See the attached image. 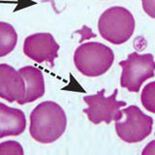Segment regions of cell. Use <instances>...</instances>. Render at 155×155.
Masks as SVG:
<instances>
[{"label": "cell", "mask_w": 155, "mask_h": 155, "mask_svg": "<svg viewBox=\"0 0 155 155\" xmlns=\"http://www.w3.org/2000/svg\"><path fill=\"white\" fill-rule=\"evenodd\" d=\"M66 126L67 117L64 110L55 102L45 101L32 110L29 133L38 143H51L64 134Z\"/></svg>", "instance_id": "6da1fadb"}, {"label": "cell", "mask_w": 155, "mask_h": 155, "mask_svg": "<svg viewBox=\"0 0 155 155\" xmlns=\"http://www.w3.org/2000/svg\"><path fill=\"white\" fill-rule=\"evenodd\" d=\"M114 60V51L98 42H88L77 48L74 63L80 73L86 77H99L109 71Z\"/></svg>", "instance_id": "7a4b0ae2"}, {"label": "cell", "mask_w": 155, "mask_h": 155, "mask_svg": "<svg viewBox=\"0 0 155 155\" xmlns=\"http://www.w3.org/2000/svg\"><path fill=\"white\" fill-rule=\"evenodd\" d=\"M101 37L114 45H121L132 37L135 30V18L126 8L115 6L109 8L98 21Z\"/></svg>", "instance_id": "3957f363"}, {"label": "cell", "mask_w": 155, "mask_h": 155, "mask_svg": "<svg viewBox=\"0 0 155 155\" xmlns=\"http://www.w3.org/2000/svg\"><path fill=\"white\" fill-rule=\"evenodd\" d=\"M119 66L122 68L120 85L130 92H139L143 82L155 74V61L151 53L132 52L127 59L119 62Z\"/></svg>", "instance_id": "277c9868"}, {"label": "cell", "mask_w": 155, "mask_h": 155, "mask_svg": "<svg viewBox=\"0 0 155 155\" xmlns=\"http://www.w3.org/2000/svg\"><path fill=\"white\" fill-rule=\"evenodd\" d=\"M105 89H102L94 95L84 97V101L88 105V108L84 109V113L93 124H100L101 122L110 124L111 121L122 119L123 111L120 109L125 107L126 103L116 100L118 90L114 89L109 97H105Z\"/></svg>", "instance_id": "5b68a950"}, {"label": "cell", "mask_w": 155, "mask_h": 155, "mask_svg": "<svg viewBox=\"0 0 155 155\" xmlns=\"http://www.w3.org/2000/svg\"><path fill=\"white\" fill-rule=\"evenodd\" d=\"M126 115L123 122L115 121L116 134L123 142L135 143L143 140L151 134L153 118L143 114L137 106H130L122 110Z\"/></svg>", "instance_id": "8992f818"}, {"label": "cell", "mask_w": 155, "mask_h": 155, "mask_svg": "<svg viewBox=\"0 0 155 155\" xmlns=\"http://www.w3.org/2000/svg\"><path fill=\"white\" fill-rule=\"evenodd\" d=\"M59 45L51 33H36L26 37L23 44V52L30 59L38 63L48 62L51 67L54 65L58 56Z\"/></svg>", "instance_id": "52a82bcc"}, {"label": "cell", "mask_w": 155, "mask_h": 155, "mask_svg": "<svg viewBox=\"0 0 155 155\" xmlns=\"http://www.w3.org/2000/svg\"><path fill=\"white\" fill-rule=\"evenodd\" d=\"M25 92L26 84L21 73L10 65L0 64V97L10 103L16 101L21 105Z\"/></svg>", "instance_id": "ba28073f"}, {"label": "cell", "mask_w": 155, "mask_h": 155, "mask_svg": "<svg viewBox=\"0 0 155 155\" xmlns=\"http://www.w3.org/2000/svg\"><path fill=\"white\" fill-rule=\"evenodd\" d=\"M25 127L26 118L22 110L0 104V138L18 136L24 132Z\"/></svg>", "instance_id": "9c48e42d"}, {"label": "cell", "mask_w": 155, "mask_h": 155, "mask_svg": "<svg viewBox=\"0 0 155 155\" xmlns=\"http://www.w3.org/2000/svg\"><path fill=\"white\" fill-rule=\"evenodd\" d=\"M26 84L25 96L21 105L32 103L45 94V81L41 70L33 66H24L18 70Z\"/></svg>", "instance_id": "30bf717a"}, {"label": "cell", "mask_w": 155, "mask_h": 155, "mask_svg": "<svg viewBox=\"0 0 155 155\" xmlns=\"http://www.w3.org/2000/svg\"><path fill=\"white\" fill-rule=\"evenodd\" d=\"M18 42V34L15 28L7 22H0V56L9 54Z\"/></svg>", "instance_id": "8fae6325"}, {"label": "cell", "mask_w": 155, "mask_h": 155, "mask_svg": "<svg viewBox=\"0 0 155 155\" xmlns=\"http://www.w3.org/2000/svg\"><path fill=\"white\" fill-rule=\"evenodd\" d=\"M140 101L145 110L155 114V81H151L143 87Z\"/></svg>", "instance_id": "7c38bea8"}, {"label": "cell", "mask_w": 155, "mask_h": 155, "mask_svg": "<svg viewBox=\"0 0 155 155\" xmlns=\"http://www.w3.org/2000/svg\"><path fill=\"white\" fill-rule=\"evenodd\" d=\"M0 154L7 155V154H23V150L21 145L17 142H4L0 144Z\"/></svg>", "instance_id": "4fadbf2b"}, {"label": "cell", "mask_w": 155, "mask_h": 155, "mask_svg": "<svg viewBox=\"0 0 155 155\" xmlns=\"http://www.w3.org/2000/svg\"><path fill=\"white\" fill-rule=\"evenodd\" d=\"M144 13L150 18H155V0H142Z\"/></svg>", "instance_id": "5bb4252c"}, {"label": "cell", "mask_w": 155, "mask_h": 155, "mask_svg": "<svg viewBox=\"0 0 155 155\" xmlns=\"http://www.w3.org/2000/svg\"><path fill=\"white\" fill-rule=\"evenodd\" d=\"M142 154L143 155H155V140H151L149 143L145 145Z\"/></svg>", "instance_id": "9a60e30c"}]
</instances>
